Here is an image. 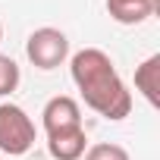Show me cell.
<instances>
[{
	"label": "cell",
	"mask_w": 160,
	"mask_h": 160,
	"mask_svg": "<svg viewBox=\"0 0 160 160\" xmlns=\"http://www.w3.org/2000/svg\"><path fill=\"white\" fill-rule=\"evenodd\" d=\"M25 57L32 60V66L50 72V69H57V66L66 63V57H69V38L60 28H50V25L35 28L28 35V41H25Z\"/></svg>",
	"instance_id": "obj_3"
},
{
	"label": "cell",
	"mask_w": 160,
	"mask_h": 160,
	"mask_svg": "<svg viewBox=\"0 0 160 160\" xmlns=\"http://www.w3.org/2000/svg\"><path fill=\"white\" fill-rule=\"evenodd\" d=\"M85 151H88L85 126H69V129H57L47 135V154L53 160H82Z\"/></svg>",
	"instance_id": "obj_4"
},
{
	"label": "cell",
	"mask_w": 160,
	"mask_h": 160,
	"mask_svg": "<svg viewBox=\"0 0 160 160\" xmlns=\"http://www.w3.org/2000/svg\"><path fill=\"white\" fill-rule=\"evenodd\" d=\"M85 160H132L129 151L122 144H113V141H98L85 151Z\"/></svg>",
	"instance_id": "obj_9"
},
{
	"label": "cell",
	"mask_w": 160,
	"mask_h": 160,
	"mask_svg": "<svg viewBox=\"0 0 160 160\" xmlns=\"http://www.w3.org/2000/svg\"><path fill=\"white\" fill-rule=\"evenodd\" d=\"M19 78H22L19 63H16L13 57H7V53H0V98L13 94V91L19 88Z\"/></svg>",
	"instance_id": "obj_8"
},
{
	"label": "cell",
	"mask_w": 160,
	"mask_h": 160,
	"mask_svg": "<svg viewBox=\"0 0 160 160\" xmlns=\"http://www.w3.org/2000/svg\"><path fill=\"white\" fill-rule=\"evenodd\" d=\"M35 138L38 129L19 104H0V151L10 157H22L35 148Z\"/></svg>",
	"instance_id": "obj_2"
},
{
	"label": "cell",
	"mask_w": 160,
	"mask_h": 160,
	"mask_svg": "<svg viewBox=\"0 0 160 160\" xmlns=\"http://www.w3.org/2000/svg\"><path fill=\"white\" fill-rule=\"evenodd\" d=\"M135 91L151 107H160V53H151L135 66Z\"/></svg>",
	"instance_id": "obj_6"
},
{
	"label": "cell",
	"mask_w": 160,
	"mask_h": 160,
	"mask_svg": "<svg viewBox=\"0 0 160 160\" xmlns=\"http://www.w3.org/2000/svg\"><path fill=\"white\" fill-rule=\"evenodd\" d=\"M69 72L82 101L104 119L119 122L132 113V91L119 78L110 53H104L101 47H82L78 53H72Z\"/></svg>",
	"instance_id": "obj_1"
},
{
	"label": "cell",
	"mask_w": 160,
	"mask_h": 160,
	"mask_svg": "<svg viewBox=\"0 0 160 160\" xmlns=\"http://www.w3.org/2000/svg\"><path fill=\"white\" fill-rule=\"evenodd\" d=\"M41 122H44V132H57V129H69V126H82V107H78L75 98L69 94H57L44 104L41 110Z\"/></svg>",
	"instance_id": "obj_5"
},
{
	"label": "cell",
	"mask_w": 160,
	"mask_h": 160,
	"mask_svg": "<svg viewBox=\"0 0 160 160\" xmlns=\"http://www.w3.org/2000/svg\"><path fill=\"white\" fill-rule=\"evenodd\" d=\"M0 41H3V25H0Z\"/></svg>",
	"instance_id": "obj_10"
},
{
	"label": "cell",
	"mask_w": 160,
	"mask_h": 160,
	"mask_svg": "<svg viewBox=\"0 0 160 160\" xmlns=\"http://www.w3.org/2000/svg\"><path fill=\"white\" fill-rule=\"evenodd\" d=\"M107 13L119 25H141L154 13V0H107Z\"/></svg>",
	"instance_id": "obj_7"
}]
</instances>
